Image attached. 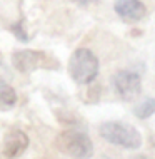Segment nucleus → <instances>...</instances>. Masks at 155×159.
Wrapping results in <instances>:
<instances>
[{
	"mask_svg": "<svg viewBox=\"0 0 155 159\" xmlns=\"http://www.w3.org/2000/svg\"><path fill=\"white\" fill-rule=\"evenodd\" d=\"M112 82H114V89L120 96V99H123L127 102L137 99L142 92V80H140V75L137 72L118 70L114 75Z\"/></svg>",
	"mask_w": 155,
	"mask_h": 159,
	"instance_id": "39448f33",
	"label": "nucleus"
},
{
	"mask_svg": "<svg viewBox=\"0 0 155 159\" xmlns=\"http://www.w3.org/2000/svg\"><path fill=\"white\" fill-rule=\"evenodd\" d=\"M115 12L123 22L135 24L147 15V7L140 0H115Z\"/></svg>",
	"mask_w": 155,
	"mask_h": 159,
	"instance_id": "0eeeda50",
	"label": "nucleus"
},
{
	"mask_svg": "<svg viewBox=\"0 0 155 159\" xmlns=\"http://www.w3.org/2000/svg\"><path fill=\"white\" fill-rule=\"evenodd\" d=\"M12 64L19 72L30 74L38 69H58V62L50 54L42 50H19L12 55Z\"/></svg>",
	"mask_w": 155,
	"mask_h": 159,
	"instance_id": "20e7f679",
	"label": "nucleus"
},
{
	"mask_svg": "<svg viewBox=\"0 0 155 159\" xmlns=\"http://www.w3.org/2000/svg\"><path fill=\"white\" fill-rule=\"evenodd\" d=\"M0 66H3V57H2V54H0Z\"/></svg>",
	"mask_w": 155,
	"mask_h": 159,
	"instance_id": "ddd939ff",
	"label": "nucleus"
},
{
	"mask_svg": "<svg viewBox=\"0 0 155 159\" xmlns=\"http://www.w3.org/2000/svg\"><path fill=\"white\" fill-rule=\"evenodd\" d=\"M55 144L60 152L72 159H88L93 154V144L90 137L85 132L74 131V129H68L58 134Z\"/></svg>",
	"mask_w": 155,
	"mask_h": 159,
	"instance_id": "f03ea898",
	"label": "nucleus"
},
{
	"mask_svg": "<svg viewBox=\"0 0 155 159\" xmlns=\"http://www.w3.org/2000/svg\"><path fill=\"white\" fill-rule=\"evenodd\" d=\"M72 2L77 3V5H80V7H87V5H90V3L98 2V0H72Z\"/></svg>",
	"mask_w": 155,
	"mask_h": 159,
	"instance_id": "9b49d317",
	"label": "nucleus"
},
{
	"mask_svg": "<svg viewBox=\"0 0 155 159\" xmlns=\"http://www.w3.org/2000/svg\"><path fill=\"white\" fill-rule=\"evenodd\" d=\"M28 148V136L20 129H10L3 137L2 154L7 159H17Z\"/></svg>",
	"mask_w": 155,
	"mask_h": 159,
	"instance_id": "423d86ee",
	"label": "nucleus"
},
{
	"mask_svg": "<svg viewBox=\"0 0 155 159\" xmlns=\"http://www.w3.org/2000/svg\"><path fill=\"white\" fill-rule=\"evenodd\" d=\"M10 30L14 32V35H15L17 39H19L20 42H27V40H28L27 32L24 30V22H22V20H19L17 24L12 25V27H10Z\"/></svg>",
	"mask_w": 155,
	"mask_h": 159,
	"instance_id": "9d476101",
	"label": "nucleus"
},
{
	"mask_svg": "<svg viewBox=\"0 0 155 159\" xmlns=\"http://www.w3.org/2000/svg\"><path fill=\"white\" fill-rule=\"evenodd\" d=\"M135 159H150V157H147V156H137Z\"/></svg>",
	"mask_w": 155,
	"mask_h": 159,
	"instance_id": "f8f14e48",
	"label": "nucleus"
},
{
	"mask_svg": "<svg viewBox=\"0 0 155 159\" xmlns=\"http://www.w3.org/2000/svg\"><path fill=\"white\" fill-rule=\"evenodd\" d=\"M98 132L103 139L114 146L125 149H139L142 146V134L135 127L123 122H103Z\"/></svg>",
	"mask_w": 155,
	"mask_h": 159,
	"instance_id": "7ed1b4c3",
	"label": "nucleus"
},
{
	"mask_svg": "<svg viewBox=\"0 0 155 159\" xmlns=\"http://www.w3.org/2000/svg\"><path fill=\"white\" fill-rule=\"evenodd\" d=\"M133 112L139 119H147L152 114H155V99L153 97H147L144 101H140L139 104L133 107Z\"/></svg>",
	"mask_w": 155,
	"mask_h": 159,
	"instance_id": "1a4fd4ad",
	"label": "nucleus"
},
{
	"mask_svg": "<svg viewBox=\"0 0 155 159\" xmlns=\"http://www.w3.org/2000/svg\"><path fill=\"white\" fill-rule=\"evenodd\" d=\"M68 74L79 84H90L98 74V59L90 49H77L68 61Z\"/></svg>",
	"mask_w": 155,
	"mask_h": 159,
	"instance_id": "f257e3e1",
	"label": "nucleus"
},
{
	"mask_svg": "<svg viewBox=\"0 0 155 159\" xmlns=\"http://www.w3.org/2000/svg\"><path fill=\"white\" fill-rule=\"evenodd\" d=\"M17 102V94L10 84L3 77H0V104L10 107Z\"/></svg>",
	"mask_w": 155,
	"mask_h": 159,
	"instance_id": "6e6552de",
	"label": "nucleus"
}]
</instances>
